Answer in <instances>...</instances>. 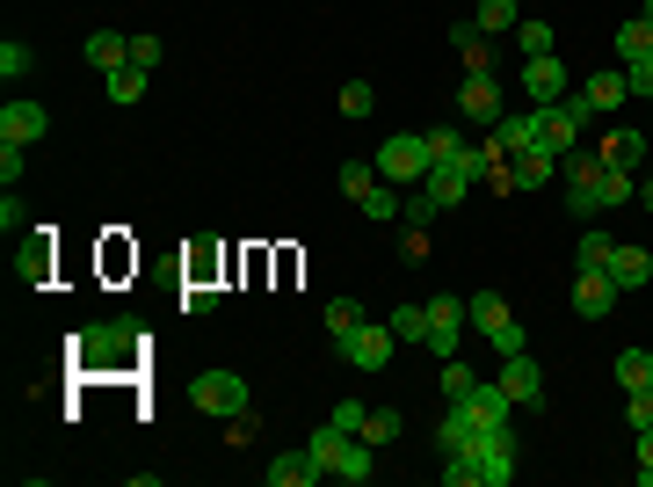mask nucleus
<instances>
[{"label":"nucleus","mask_w":653,"mask_h":487,"mask_svg":"<svg viewBox=\"0 0 653 487\" xmlns=\"http://www.w3.org/2000/svg\"><path fill=\"white\" fill-rule=\"evenodd\" d=\"M516 480V430L509 422H486L464 452L443 458V487H509Z\"/></svg>","instance_id":"nucleus-1"},{"label":"nucleus","mask_w":653,"mask_h":487,"mask_svg":"<svg viewBox=\"0 0 653 487\" xmlns=\"http://www.w3.org/2000/svg\"><path fill=\"white\" fill-rule=\"evenodd\" d=\"M138 349H146V335H138V328L103 320V328H81V335H73V364H81V371H131Z\"/></svg>","instance_id":"nucleus-2"},{"label":"nucleus","mask_w":653,"mask_h":487,"mask_svg":"<svg viewBox=\"0 0 653 487\" xmlns=\"http://www.w3.org/2000/svg\"><path fill=\"white\" fill-rule=\"evenodd\" d=\"M393 349H399V335L385 328V320H356L349 335H334V357L356 364V371H385V364H393Z\"/></svg>","instance_id":"nucleus-3"},{"label":"nucleus","mask_w":653,"mask_h":487,"mask_svg":"<svg viewBox=\"0 0 653 487\" xmlns=\"http://www.w3.org/2000/svg\"><path fill=\"white\" fill-rule=\"evenodd\" d=\"M371 160H378V174L393 182V190H414V182L429 174V139H421V131H393Z\"/></svg>","instance_id":"nucleus-4"},{"label":"nucleus","mask_w":653,"mask_h":487,"mask_svg":"<svg viewBox=\"0 0 653 487\" xmlns=\"http://www.w3.org/2000/svg\"><path fill=\"white\" fill-rule=\"evenodd\" d=\"M190 407H196V415H211V422L240 415V407H247V379H240V371H196V379H190Z\"/></svg>","instance_id":"nucleus-5"},{"label":"nucleus","mask_w":653,"mask_h":487,"mask_svg":"<svg viewBox=\"0 0 653 487\" xmlns=\"http://www.w3.org/2000/svg\"><path fill=\"white\" fill-rule=\"evenodd\" d=\"M581 124H588V103H581V95H567V103L545 109L537 146H545V153H559V160H574V153H581Z\"/></svg>","instance_id":"nucleus-6"},{"label":"nucleus","mask_w":653,"mask_h":487,"mask_svg":"<svg viewBox=\"0 0 653 487\" xmlns=\"http://www.w3.org/2000/svg\"><path fill=\"white\" fill-rule=\"evenodd\" d=\"M52 131V109L30 103V95H8V109H0V146H36Z\"/></svg>","instance_id":"nucleus-7"},{"label":"nucleus","mask_w":653,"mask_h":487,"mask_svg":"<svg viewBox=\"0 0 653 487\" xmlns=\"http://www.w3.org/2000/svg\"><path fill=\"white\" fill-rule=\"evenodd\" d=\"M464 328H472V320H464V298H429V349L436 357H458L464 349Z\"/></svg>","instance_id":"nucleus-8"},{"label":"nucleus","mask_w":653,"mask_h":487,"mask_svg":"<svg viewBox=\"0 0 653 487\" xmlns=\"http://www.w3.org/2000/svg\"><path fill=\"white\" fill-rule=\"evenodd\" d=\"M523 95H531V109L567 103V95H574V87H567V66H559V59H523Z\"/></svg>","instance_id":"nucleus-9"},{"label":"nucleus","mask_w":653,"mask_h":487,"mask_svg":"<svg viewBox=\"0 0 653 487\" xmlns=\"http://www.w3.org/2000/svg\"><path fill=\"white\" fill-rule=\"evenodd\" d=\"M501 385H509V401H516V407H545V371H537L531 349L501 357Z\"/></svg>","instance_id":"nucleus-10"},{"label":"nucleus","mask_w":653,"mask_h":487,"mask_svg":"<svg viewBox=\"0 0 653 487\" xmlns=\"http://www.w3.org/2000/svg\"><path fill=\"white\" fill-rule=\"evenodd\" d=\"M501 81H494V66L486 73H464V87H458V117H472V124H494L501 117Z\"/></svg>","instance_id":"nucleus-11"},{"label":"nucleus","mask_w":653,"mask_h":487,"mask_svg":"<svg viewBox=\"0 0 653 487\" xmlns=\"http://www.w3.org/2000/svg\"><path fill=\"white\" fill-rule=\"evenodd\" d=\"M537 124H545V109H531V117H509V109H501V117L486 124V139H494L501 160H516V153H531V146H537Z\"/></svg>","instance_id":"nucleus-12"},{"label":"nucleus","mask_w":653,"mask_h":487,"mask_svg":"<svg viewBox=\"0 0 653 487\" xmlns=\"http://www.w3.org/2000/svg\"><path fill=\"white\" fill-rule=\"evenodd\" d=\"M574 314L581 320H610L618 314V284L602 277V269H581V277H574Z\"/></svg>","instance_id":"nucleus-13"},{"label":"nucleus","mask_w":653,"mask_h":487,"mask_svg":"<svg viewBox=\"0 0 653 487\" xmlns=\"http://www.w3.org/2000/svg\"><path fill=\"white\" fill-rule=\"evenodd\" d=\"M574 95H581L588 117H596V109H624V95H632V87H624V66H596L581 87H574Z\"/></svg>","instance_id":"nucleus-14"},{"label":"nucleus","mask_w":653,"mask_h":487,"mask_svg":"<svg viewBox=\"0 0 653 487\" xmlns=\"http://www.w3.org/2000/svg\"><path fill=\"white\" fill-rule=\"evenodd\" d=\"M261 480H269V487H312V480H326V466L312 452H283V458L261 466Z\"/></svg>","instance_id":"nucleus-15"},{"label":"nucleus","mask_w":653,"mask_h":487,"mask_svg":"<svg viewBox=\"0 0 653 487\" xmlns=\"http://www.w3.org/2000/svg\"><path fill=\"white\" fill-rule=\"evenodd\" d=\"M602 277L618 284V292H639V284L653 277V255H646V247H610V262H602Z\"/></svg>","instance_id":"nucleus-16"},{"label":"nucleus","mask_w":653,"mask_h":487,"mask_svg":"<svg viewBox=\"0 0 653 487\" xmlns=\"http://www.w3.org/2000/svg\"><path fill=\"white\" fill-rule=\"evenodd\" d=\"M480 430H486V422L472 415V407H464V401H450V415L436 422V452H443V458H450V452H464V444H472Z\"/></svg>","instance_id":"nucleus-17"},{"label":"nucleus","mask_w":653,"mask_h":487,"mask_svg":"<svg viewBox=\"0 0 653 487\" xmlns=\"http://www.w3.org/2000/svg\"><path fill=\"white\" fill-rule=\"evenodd\" d=\"M81 59H87L95 73H117V66H131V36H117V30H95V36L81 44Z\"/></svg>","instance_id":"nucleus-18"},{"label":"nucleus","mask_w":653,"mask_h":487,"mask_svg":"<svg viewBox=\"0 0 653 487\" xmlns=\"http://www.w3.org/2000/svg\"><path fill=\"white\" fill-rule=\"evenodd\" d=\"M464 407H472L480 422H516V401H509V385H501V379H480L472 393H464Z\"/></svg>","instance_id":"nucleus-19"},{"label":"nucleus","mask_w":653,"mask_h":487,"mask_svg":"<svg viewBox=\"0 0 653 487\" xmlns=\"http://www.w3.org/2000/svg\"><path fill=\"white\" fill-rule=\"evenodd\" d=\"M602 160H610V168H624V174H639V168H646V131H632V124H624V131H610V139H602Z\"/></svg>","instance_id":"nucleus-20"},{"label":"nucleus","mask_w":653,"mask_h":487,"mask_svg":"<svg viewBox=\"0 0 653 487\" xmlns=\"http://www.w3.org/2000/svg\"><path fill=\"white\" fill-rule=\"evenodd\" d=\"M421 190H429L436 197V204H464V197H472V182H464V174H458V160H450V168H429V174H421Z\"/></svg>","instance_id":"nucleus-21"},{"label":"nucleus","mask_w":653,"mask_h":487,"mask_svg":"<svg viewBox=\"0 0 653 487\" xmlns=\"http://www.w3.org/2000/svg\"><path fill=\"white\" fill-rule=\"evenodd\" d=\"M421 139H429V168H450V160L472 146V139H464V124H429Z\"/></svg>","instance_id":"nucleus-22"},{"label":"nucleus","mask_w":653,"mask_h":487,"mask_svg":"<svg viewBox=\"0 0 653 487\" xmlns=\"http://www.w3.org/2000/svg\"><path fill=\"white\" fill-rule=\"evenodd\" d=\"M450 44L464 52V66H472V73L494 66V59H486V30H480V22H450Z\"/></svg>","instance_id":"nucleus-23"},{"label":"nucleus","mask_w":653,"mask_h":487,"mask_svg":"<svg viewBox=\"0 0 653 487\" xmlns=\"http://www.w3.org/2000/svg\"><path fill=\"white\" fill-rule=\"evenodd\" d=\"M618 59H624V66H632V59H653V22L646 15L618 22Z\"/></svg>","instance_id":"nucleus-24"},{"label":"nucleus","mask_w":653,"mask_h":487,"mask_svg":"<svg viewBox=\"0 0 653 487\" xmlns=\"http://www.w3.org/2000/svg\"><path fill=\"white\" fill-rule=\"evenodd\" d=\"M371 452H378V444H363V436H349V452L342 458H334V480H371V473H378V466H371Z\"/></svg>","instance_id":"nucleus-25"},{"label":"nucleus","mask_w":653,"mask_h":487,"mask_svg":"<svg viewBox=\"0 0 653 487\" xmlns=\"http://www.w3.org/2000/svg\"><path fill=\"white\" fill-rule=\"evenodd\" d=\"M464 320H472L480 335H494L501 320H509V306H501V292H472V298H464Z\"/></svg>","instance_id":"nucleus-26"},{"label":"nucleus","mask_w":653,"mask_h":487,"mask_svg":"<svg viewBox=\"0 0 653 487\" xmlns=\"http://www.w3.org/2000/svg\"><path fill=\"white\" fill-rule=\"evenodd\" d=\"M618 385H624V393L653 385V349H618Z\"/></svg>","instance_id":"nucleus-27"},{"label":"nucleus","mask_w":653,"mask_h":487,"mask_svg":"<svg viewBox=\"0 0 653 487\" xmlns=\"http://www.w3.org/2000/svg\"><path fill=\"white\" fill-rule=\"evenodd\" d=\"M385 328L399 335V349H407V342H429V298H421V306H399Z\"/></svg>","instance_id":"nucleus-28"},{"label":"nucleus","mask_w":653,"mask_h":487,"mask_svg":"<svg viewBox=\"0 0 653 487\" xmlns=\"http://www.w3.org/2000/svg\"><path fill=\"white\" fill-rule=\"evenodd\" d=\"M30 73H36V52L22 44V36H8V44H0V81L15 87V81H30Z\"/></svg>","instance_id":"nucleus-29"},{"label":"nucleus","mask_w":653,"mask_h":487,"mask_svg":"<svg viewBox=\"0 0 653 487\" xmlns=\"http://www.w3.org/2000/svg\"><path fill=\"white\" fill-rule=\"evenodd\" d=\"M306 452H312V458H320V466H326V473H334V458H342V452H349V430H334V422H320V430H312V436H306Z\"/></svg>","instance_id":"nucleus-30"},{"label":"nucleus","mask_w":653,"mask_h":487,"mask_svg":"<svg viewBox=\"0 0 653 487\" xmlns=\"http://www.w3.org/2000/svg\"><path fill=\"white\" fill-rule=\"evenodd\" d=\"M472 385H480V371L464 364V357H443V379H436V393H443V401H464Z\"/></svg>","instance_id":"nucleus-31"},{"label":"nucleus","mask_w":653,"mask_h":487,"mask_svg":"<svg viewBox=\"0 0 653 487\" xmlns=\"http://www.w3.org/2000/svg\"><path fill=\"white\" fill-rule=\"evenodd\" d=\"M103 81H109V103L117 109H131L138 95H146V66H117V73H103Z\"/></svg>","instance_id":"nucleus-32"},{"label":"nucleus","mask_w":653,"mask_h":487,"mask_svg":"<svg viewBox=\"0 0 653 487\" xmlns=\"http://www.w3.org/2000/svg\"><path fill=\"white\" fill-rule=\"evenodd\" d=\"M378 182H385L378 160H349V168H342V197H356V204H363L371 190H378Z\"/></svg>","instance_id":"nucleus-33"},{"label":"nucleus","mask_w":653,"mask_h":487,"mask_svg":"<svg viewBox=\"0 0 653 487\" xmlns=\"http://www.w3.org/2000/svg\"><path fill=\"white\" fill-rule=\"evenodd\" d=\"M399 430H407V422H399V407H371V422H363V444H399Z\"/></svg>","instance_id":"nucleus-34"},{"label":"nucleus","mask_w":653,"mask_h":487,"mask_svg":"<svg viewBox=\"0 0 653 487\" xmlns=\"http://www.w3.org/2000/svg\"><path fill=\"white\" fill-rule=\"evenodd\" d=\"M516 52L523 59H552V22H537V15L516 22Z\"/></svg>","instance_id":"nucleus-35"},{"label":"nucleus","mask_w":653,"mask_h":487,"mask_svg":"<svg viewBox=\"0 0 653 487\" xmlns=\"http://www.w3.org/2000/svg\"><path fill=\"white\" fill-rule=\"evenodd\" d=\"M610 233H581V241H574V269H602V262H610Z\"/></svg>","instance_id":"nucleus-36"},{"label":"nucleus","mask_w":653,"mask_h":487,"mask_svg":"<svg viewBox=\"0 0 653 487\" xmlns=\"http://www.w3.org/2000/svg\"><path fill=\"white\" fill-rule=\"evenodd\" d=\"M516 22H523L516 0H480V30H486V36H494V30H516Z\"/></svg>","instance_id":"nucleus-37"},{"label":"nucleus","mask_w":653,"mask_h":487,"mask_svg":"<svg viewBox=\"0 0 653 487\" xmlns=\"http://www.w3.org/2000/svg\"><path fill=\"white\" fill-rule=\"evenodd\" d=\"M436 211H443V204H436V197L421 190V182H414V190H407V204H399V219H407V226H436Z\"/></svg>","instance_id":"nucleus-38"},{"label":"nucleus","mask_w":653,"mask_h":487,"mask_svg":"<svg viewBox=\"0 0 653 487\" xmlns=\"http://www.w3.org/2000/svg\"><path fill=\"white\" fill-rule=\"evenodd\" d=\"M326 335H349V328H356V320H363V306H356V298H326Z\"/></svg>","instance_id":"nucleus-39"},{"label":"nucleus","mask_w":653,"mask_h":487,"mask_svg":"<svg viewBox=\"0 0 653 487\" xmlns=\"http://www.w3.org/2000/svg\"><path fill=\"white\" fill-rule=\"evenodd\" d=\"M486 342H494V357H516V349H531V335H523V320L509 314V320H501L494 335H486Z\"/></svg>","instance_id":"nucleus-40"},{"label":"nucleus","mask_w":653,"mask_h":487,"mask_svg":"<svg viewBox=\"0 0 653 487\" xmlns=\"http://www.w3.org/2000/svg\"><path fill=\"white\" fill-rule=\"evenodd\" d=\"M160 59H168V44H160L153 30H138V36H131V66H146V73H153Z\"/></svg>","instance_id":"nucleus-41"},{"label":"nucleus","mask_w":653,"mask_h":487,"mask_svg":"<svg viewBox=\"0 0 653 487\" xmlns=\"http://www.w3.org/2000/svg\"><path fill=\"white\" fill-rule=\"evenodd\" d=\"M371 109H378L371 81H349V87H342V117H371Z\"/></svg>","instance_id":"nucleus-42"},{"label":"nucleus","mask_w":653,"mask_h":487,"mask_svg":"<svg viewBox=\"0 0 653 487\" xmlns=\"http://www.w3.org/2000/svg\"><path fill=\"white\" fill-rule=\"evenodd\" d=\"M399 204H407V197H399L393 182H378V190L363 197V211H371V219H399Z\"/></svg>","instance_id":"nucleus-43"},{"label":"nucleus","mask_w":653,"mask_h":487,"mask_svg":"<svg viewBox=\"0 0 653 487\" xmlns=\"http://www.w3.org/2000/svg\"><path fill=\"white\" fill-rule=\"evenodd\" d=\"M255 436H261V415H255V407L225 415V444H255Z\"/></svg>","instance_id":"nucleus-44"},{"label":"nucleus","mask_w":653,"mask_h":487,"mask_svg":"<svg viewBox=\"0 0 653 487\" xmlns=\"http://www.w3.org/2000/svg\"><path fill=\"white\" fill-rule=\"evenodd\" d=\"M326 422H334V430H349V436H363L371 407H363V401H334V415H326Z\"/></svg>","instance_id":"nucleus-45"},{"label":"nucleus","mask_w":653,"mask_h":487,"mask_svg":"<svg viewBox=\"0 0 653 487\" xmlns=\"http://www.w3.org/2000/svg\"><path fill=\"white\" fill-rule=\"evenodd\" d=\"M624 415H632V430H653V385L624 393Z\"/></svg>","instance_id":"nucleus-46"},{"label":"nucleus","mask_w":653,"mask_h":487,"mask_svg":"<svg viewBox=\"0 0 653 487\" xmlns=\"http://www.w3.org/2000/svg\"><path fill=\"white\" fill-rule=\"evenodd\" d=\"M567 211H574V219H596V190H588V182H567Z\"/></svg>","instance_id":"nucleus-47"},{"label":"nucleus","mask_w":653,"mask_h":487,"mask_svg":"<svg viewBox=\"0 0 653 487\" xmlns=\"http://www.w3.org/2000/svg\"><path fill=\"white\" fill-rule=\"evenodd\" d=\"M624 87H632V95H646V103H653V59H632V66H624Z\"/></svg>","instance_id":"nucleus-48"},{"label":"nucleus","mask_w":653,"mask_h":487,"mask_svg":"<svg viewBox=\"0 0 653 487\" xmlns=\"http://www.w3.org/2000/svg\"><path fill=\"white\" fill-rule=\"evenodd\" d=\"M0 233H30V219H22V197H15V190L0 197Z\"/></svg>","instance_id":"nucleus-49"},{"label":"nucleus","mask_w":653,"mask_h":487,"mask_svg":"<svg viewBox=\"0 0 653 487\" xmlns=\"http://www.w3.org/2000/svg\"><path fill=\"white\" fill-rule=\"evenodd\" d=\"M44 269H52V247L36 241V247H30V255H22V284H44Z\"/></svg>","instance_id":"nucleus-50"},{"label":"nucleus","mask_w":653,"mask_h":487,"mask_svg":"<svg viewBox=\"0 0 653 487\" xmlns=\"http://www.w3.org/2000/svg\"><path fill=\"white\" fill-rule=\"evenodd\" d=\"M211 306H218V284H190L182 292V314H211Z\"/></svg>","instance_id":"nucleus-51"},{"label":"nucleus","mask_w":653,"mask_h":487,"mask_svg":"<svg viewBox=\"0 0 653 487\" xmlns=\"http://www.w3.org/2000/svg\"><path fill=\"white\" fill-rule=\"evenodd\" d=\"M399 255H407V262H429V226H407V233H399Z\"/></svg>","instance_id":"nucleus-52"},{"label":"nucleus","mask_w":653,"mask_h":487,"mask_svg":"<svg viewBox=\"0 0 653 487\" xmlns=\"http://www.w3.org/2000/svg\"><path fill=\"white\" fill-rule=\"evenodd\" d=\"M0 182H8V190L22 182V146H0Z\"/></svg>","instance_id":"nucleus-53"},{"label":"nucleus","mask_w":653,"mask_h":487,"mask_svg":"<svg viewBox=\"0 0 653 487\" xmlns=\"http://www.w3.org/2000/svg\"><path fill=\"white\" fill-rule=\"evenodd\" d=\"M639 487H653V430H639Z\"/></svg>","instance_id":"nucleus-54"},{"label":"nucleus","mask_w":653,"mask_h":487,"mask_svg":"<svg viewBox=\"0 0 653 487\" xmlns=\"http://www.w3.org/2000/svg\"><path fill=\"white\" fill-rule=\"evenodd\" d=\"M639 204H646V211H653V174H646V182H639Z\"/></svg>","instance_id":"nucleus-55"},{"label":"nucleus","mask_w":653,"mask_h":487,"mask_svg":"<svg viewBox=\"0 0 653 487\" xmlns=\"http://www.w3.org/2000/svg\"><path fill=\"white\" fill-rule=\"evenodd\" d=\"M639 15H646V22H653V0H646V8H639Z\"/></svg>","instance_id":"nucleus-56"}]
</instances>
